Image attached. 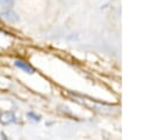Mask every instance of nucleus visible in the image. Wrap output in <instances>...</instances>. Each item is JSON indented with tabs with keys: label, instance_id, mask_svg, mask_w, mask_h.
<instances>
[{
	"label": "nucleus",
	"instance_id": "nucleus-1",
	"mask_svg": "<svg viewBox=\"0 0 150 140\" xmlns=\"http://www.w3.org/2000/svg\"><path fill=\"white\" fill-rule=\"evenodd\" d=\"M0 121L4 125H9V124H13L16 121V116L14 115V113L12 111H6L0 114Z\"/></svg>",
	"mask_w": 150,
	"mask_h": 140
},
{
	"label": "nucleus",
	"instance_id": "nucleus-2",
	"mask_svg": "<svg viewBox=\"0 0 150 140\" xmlns=\"http://www.w3.org/2000/svg\"><path fill=\"white\" fill-rule=\"evenodd\" d=\"M14 65H15L18 68L22 69L23 72H26V73H28V74H33V73L35 72V69H34L33 66H30L28 62H26V61H23V60H21V59L15 60V61H14Z\"/></svg>",
	"mask_w": 150,
	"mask_h": 140
},
{
	"label": "nucleus",
	"instance_id": "nucleus-3",
	"mask_svg": "<svg viewBox=\"0 0 150 140\" xmlns=\"http://www.w3.org/2000/svg\"><path fill=\"white\" fill-rule=\"evenodd\" d=\"M0 16H1L2 19H5V20H8V21H18V20H19L18 15H16L15 13H13V12L8 11V9H7L6 12L1 13V14H0Z\"/></svg>",
	"mask_w": 150,
	"mask_h": 140
},
{
	"label": "nucleus",
	"instance_id": "nucleus-4",
	"mask_svg": "<svg viewBox=\"0 0 150 140\" xmlns=\"http://www.w3.org/2000/svg\"><path fill=\"white\" fill-rule=\"evenodd\" d=\"M13 2L14 0H0V8L8 9V7L13 5Z\"/></svg>",
	"mask_w": 150,
	"mask_h": 140
},
{
	"label": "nucleus",
	"instance_id": "nucleus-5",
	"mask_svg": "<svg viewBox=\"0 0 150 140\" xmlns=\"http://www.w3.org/2000/svg\"><path fill=\"white\" fill-rule=\"evenodd\" d=\"M27 116L30 118V119L34 120V121H40V120H41V115L35 114V113H33V112H28V113H27Z\"/></svg>",
	"mask_w": 150,
	"mask_h": 140
}]
</instances>
